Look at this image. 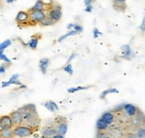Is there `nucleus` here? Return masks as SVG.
<instances>
[{
	"label": "nucleus",
	"instance_id": "22",
	"mask_svg": "<svg viewBox=\"0 0 145 138\" xmlns=\"http://www.w3.org/2000/svg\"><path fill=\"white\" fill-rule=\"evenodd\" d=\"M63 71L68 73V74H70V75H72L73 74V69H72V66L71 63H67L64 67H63Z\"/></svg>",
	"mask_w": 145,
	"mask_h": 138
},
{
	"label": "nucleus",
	"instance_id": "17",
	"mask_svg": "<svg viewBox=\"0 0 145 138\" xmlns=\"http://www.w3.org/2000/svg\"><path fill=\"white\" fill-rule=\"evenodd\" d=\"M113 93H118V90L116 89V88H108V89L104 90L102 94H101L100 98L101 99H104L107 95H109V94H113Z\"/></svg>",
	"mask_w": 145,
	"mask_h": 138
},
{
	"label": "nucleus",
	"instance_id": "18",
	"mask_svg": "<svg viewBox=\"0 0 145 138\" xmlns=\"http://www.w3.org/2000/svg\"><path fill=\"white\" fill-rule=\"evenodd\" d=\"M92 86H76V87H71V88L68 89V93H71V94H73V93H76L78 91H80V90H86V89H88L90 88Z\"/></svg>",
	"mask_w": 145,
	"mask_h": 138
},
{
	"label": "nucleus",
	"instance_id": "34",
	"mask_svg": "<svg viewBox=\"0 0 145 138\" xmlns=\"http://www.w3.org/2000/svg\"><path fill=\"white\" fill-rule=\"evenodd\" d=\"M51 103H52L53 106H54V107L55 111H58V110H59V107H58V105H57V104H56V103H54V101H51Z\"/></svg>",
	"mask_w": 145,
	"mask_h": 138
},
{
	"label": "nucleus",
	"instance_id": "28",
	"mask_svg": "<svg viewBox=\"0 0 145 138\" xmlns=\"http://www.w3.org/2000/svg\"><path fill=\"white\" fill-rule=\"evenodd\" d=\"M93 5H86V6L85 11H86V12H91L93 11Z\"/></svg>",
	"mask_w": 145,
	"mask_h": 138
},
{
	"label": "nucleus",
	"instance_id": "10",
	"mask_svg": "<svg viewBox=\"0 0 145 138\" xmlns=\"http://www.w3.org/2000/svg\"><path fill=\"white\" fill-rule=\"evenodd\" d=\"M55 134H57V133H56V131L53 126L45 127L41 130V136L43 137H50V136L53 137Z\"/></svg>",
	"mask_w": 145,
	"mask_h": 138
},
{
	"label": "nucleus",
	"instance_id": "4",
	"mask_svg": "<svg viewBox=\"0 0 145 138\" xmlns=\"http://www.w3.org/2000/svg\"><path fill=\"white\" fill-rule=\"evenodd\" d=\"M37 129L35 128H31L29 126H25V125H20V126H16L12 128V132H14V137H27L34 135Z\"/></svg>",
	"mask_w": 145,
	"mask_h": 138
},
{
	"label": "nucleus",
	"instance_id": "36",
	"mask_svg": "<svg viewBox=\"0 0 145 138\" xmlns=\"http://www.w3.org/2000/svg\"><path fill=\"white\" fill-rule=\"evenodd\" d=\"M25 88H27V86H25V85H20L18 87V89H25Z\"/></svg>",
	"mask_w": 145,
	"mask_h": 138
},
{
	"label": "nucleus",
	"instance_id": "11",
	"mask_svg": "<svg viewBox=\"0 0 145 138\" xmlns=\"http://www.w3.org/2000/svg\"><path fill=\"white\" fill-rule=\"evenodd\" d=\"M112 5L117 12H124L127 8V5L125 4V2H113L112 1Z\"/></svg>",
	"mask_w": 145,
	"mask_h": 138
},
{
	"label": "nucleus",
	"instance_id": "1",
	"mask_svg": "<svg viewBox=\"0 0 145 138\" xmlns=\"http://www.w3.org/2000/svg\"><path fill=\"white\" fill-rule=\"evenodd\" d=\"M22 115V124L25 126H29L31 128H35L37 129L39 128L40 118L39 113L37 111L36 106L32 103H29L18 109Z\"/></svg>",
	"mask_w": 145,
	"mask_h": 138
},
{
	"label": "nucleus",
	"instance_id": "13",
	"mask_svg": "<svg viewBox=\"0 0 145 138\" xmlns=\"http://www.w3.org/2000/svg\"><path fill=\"white\" fill-rule=\"evenodd\" d=\"M48 66H49V59L44 58V59L40 60V61H39V69H40V71L42 72V74H46V73Z\"/></svg>",
	"mask_w": 145,
	"mask_h": 138
},
{
	"label": "nucleus",
	"instance_id": "30",
	"mask_svg": "<svg viewBox=\"0 0 145 138\" xmlns=\"http://www.w3.org/2000/svg\"><path fill=\"white\" fill-rule=\"evenodd\" d=\"M10 85H11V84H10L9 81H5V82H3V83H2L1 86L3 87V88H5V87H7V86H9Z\"/></svg>",
	"mask_w": 145,
	"mask_h": 138
},
{
	"label": "nucleus",
	"instance_id": "38",
	"mask_svg": "<svg viewBox=\"0 0 145 138\" xmlns=\"http://www.w3.org/2000/svg\"><path fill=\"white\" fill-rule=\"evenodd\" d=\"M15 0H6V3H8V4H11L12 2H14Z\"/></svg>",
	"mask_w": 145,
	"mask_h": 138
},
{
	"label": "nucleus",
	"instance_id": "14",
	"mask_svg": "<svg viewBox=\"0 0 145 138\" xmlns=\"http://www.w3.org/2000/svg\"><path fill=\"white\" fill-rule=\"evenodd\" d=\"M121 51H122V57L125 59H127L130 60L131 59V55H132V51H131V48L128 45H124L121 47Z\"/></svg>",
	"mask_w": 145,
	"mask_h": 138
},
{
	"label": "nucleus",
	"instance_id": "8",
	"mask_svg": "<svg viewBox=\"0 0 145 138\" xmlns=\"http://www.w3.org/2000/svg\"><path fill=\"white\" fill-rule=\"evenodd\" d=\"M12 128H14V125H12L10 115H3L0 117V129Z\"/></svg>",
	"mask_w": 145,
	"mask_h": 138
},
{
	"label": "nucleus",
	"instance_id": "31",
	"mask_svg": "<svg viewBox=\"0 0 145 138\" xmlns=\"http://www.w3.org/2000/svg\"><path fill=\"white\" fill-rule=\"evenodd\" d=\"M95 1H96V0H84V2H85V5H92V3L95 2Z\"/></svg>",
	"mask_w": 145,
	"mask_h": 138
},
{
	"label": "nucleus",
	"instance_id": "21",
	"mask_svg": "<svg viewBox=\"0 0 145 138\" xmlns=\"http://www.w3.org/2000/svg\"><path fill=\"white\" fill-rule=\"evenodd\" d=\"M44 107H45L46 109H47L48 111H50L51 112H54V111H55V109H54V107L53 106L51 101H47V102H46L45 103H44Z\"/></svg>",
	"mask_w": 145,
	"mask_h": 138
},
{
	"label": "nucleus",
	"instance_id": "2",
	"mask_svg": "<svg viewBox=\"0 0 145 138\" xmlns=\"http://www.w3.org/2000/svg\"><path fill=\"white\" fill-rule=\"evenodd\" d=\"M44 11H45L46 16L51 19L54 23L58 22L61 19L62 16L61 6L60 4L54 1V0H51L49 3L46 4V7Z\"/></svg>",
	"mask_w": 145,
	"mask_h": 138
},
{
	"label": "nucleus",
	"instance_id": "35",
	"mask_svg": "<svg viewBox=\"0 0 145 138\" xmlns=\"http://www.w3.org/2000/svg\"><path fill=\"white\" fill-rule=\"evenodd\" d=\"M73 27H74V23H70L67 26V29H69V30H71V29H73Z\"/></svg>",
	"mask_w": 145,
	"mask_h": 138
},
{
	"label": "nucleus",
	"instance_id": "33",
	"mask_svg": "<svg viewBox=\"0 0 145 138\" xmlns=\"http://www.w3.org/2000/svg\"><path fill=\"white\" fill-rule=\"evenodd\" d=\"M11 85H16V86H20V85H22V82H20L18 79H16V80H14V81H12V82L11 83Z\"/></svg>",
	"mask_w": 145,
	"mask_h": 138
},
{
	"label": "nucleus",
	"instance_id": "9",
	"mask_svg": "<svg viewBox=\"0 0 145 138\" xmlns=\"http://www.w3.org/2000/svg\"><path fill=\"white\" fill-rule=\"evenodd\" d=\"M42 35L41 34H34L32 37H30V40L29 41V43L27 44V46L32 50H36L37 48V45H39V39H41Z\"/></svg>",
	"mask_w": 145,
	"mask_h": 138
},
{
	"label": "nucleus",
	"instance_id": "25",
	"mask_svg": "<svg viewBox=\"0 0 145 138\" xmlns=\"http://www.w3.org/2000/svg\"><path fill=\"white\" fill-rule=\"evenodd\" d=\"M73 29L77 31L78 33H80L83 31V27L81 26L79 24H74V27H73Z\"/></svg>",
	"mask_w": 145,
	"mask_h": 138
},
{
	"label": "nucleus",
	"instance_id": "20",
	"mask_svg": "<svg viewBox=\"0 0 145 138\" xmlns=\"http://www.w3.org/2000/svg\"><path fill=\"white\" fill-rule=\"evenodd\" d=\"M11 45H12V41L10 39H6L4 42L0 43V50H3V51H4L5 49H6L8 46H10Z\"/></svg>",
	"mask_w": 145,
	"mask_h": 138
},
{
	"label": "nucleus",
	"instance_id": "7",
	"mask_svg": "<svg viewBox=\"0 0 145 138\" xmlns=\"http://www.w3.org/2000/svg\"><path fill=\"white\" fill-rule=\"evenodd\" d=\"M9 115L11 117V120H12V125H14V127L20 126V125L22 124V113H21L19 110L12 111Z\"/></svg>",
	"mask_w": 145,
	"mask_h": 138
},
{
	"label": "nucleus",
	"instance_id": "27",
	"mask_svg": "<svg viewBox=\"0 0 145 138\" xmlns=\"http://www.w3.org/2000/svg\"><path fill=\"white\" fill-rule=\"evenodd\" d=\"M19 78V74H14L10 78V79L8 80L9 82H10V84L12 82V81H14V80H16V79H18Z\"/></svg>",
	"mask_w": 145,
	"mask_h": 138
},
{
	"label": "nucleus",
	"instance_id": "26",
	"mask_svg": "<svg viewBox=\"0 0 145 138\" xmlns=\"http://www.w3.org/2000/svg\"><path fill=\"white\" fill-rule=\"evenodd\" d=\"M93 37H94V39H97L98 36H99V35H101L102 33L100 32L99 29H98L97 28H94V29H93Z\"/></svg>",
	"mask_w": 145,
	"mask_h": 138
},
{
	"label": "nucleus",
	"instance_id": "29",
	"mask_svg": "<svg viewBox=\"0 0 145 138\" xmlns=\"http://www.w3.org/2000/svg\"><path fill=\"white\" fill-rule=\"evenodd\" d=\"M76 56H77V54H76L75 53H73V54H71V56H70V57H69V59H68V61H67V63H71V61L76 57ZM66 63V64H67Z\"/></svg>",
	"mask_w": 145,
	"mask_h": 138
},
{
	"label": "nucleus",
	"instance_id": "12",
	"mask_svg": "<svg viewBox=\"0 0 145 138\" xmlns=\"http://www.w3.org/2000/svg\"><path fill=\"white\" fill-rule=\"evenodd\" d=\"M0 137L1 138H12V137H14L12 128H1L0 129Z\"/></svg>",
	"mask_w": 145,
	"mask_h": 138
},
{
	"label": "nucleus",
	"instance_id": "39",
	"mask_svg": "<svg viewBox=\"0 0 145 138\" xmlns=\"http://www.w3.org/2000/svg\"><path fill=\"white\" fill-rule=\"evenodd\" d=\"M4 54V51L3 50H0V54Z\"/></svg>",
	"mask_w": 145,
	"mask_h": 138
},
{
	"label": "nucleus",
	"instance_id": "5",
	"mask_svg": "<svg viewBox=\"0 0 145 138\" xmlns=\"http://www.w3.org/2000/svg\"><path fill=\"white\" fill-rule=\"evenodd\" d=\"M53 127L54 128L56 133L60 134L61 135L65 136L68 131V120L64 117L57 116L54 120V125Z\"/></svg>",
	"mask_w": 145,
	"mask_h": 138
},
{
	"label": "nucleus",
	"instance_id": "23",
	"mask_svg": "<svg viewBox=\"0 0 145 138\" xmlns=\"http://www.w3.org/2000/svg\"><path fill=\"white\" fill-rule=\"evenodd\" d=\"M11 63H6V62H5L4 64H2V65H0V74H3V73H5V71H6V69H7L8 67V65H10Z\"/></svg>",
	"mask_w": 145,
	"mask_h": 138
},
{
	"label": "nucleus",
	"instance_id": "16",
	"mask_svg": "<svg viewBox=\"0 0 145 138\" xmlns=\"http://www.w3.org/2000/svg\"><path fill=\"white\" fill-rule=\"evenodd\" d=\"M78 34V32L76 30H74V29H71L70 31H69L68 33H66V34H64L63 36H61V37H60L59 39H58V40H57V42H61V41H63L64 39H66L67 37H71V36H75V35H77Z\"/></svg>",
	"mask_w": 145,
	"mask_h": 138
},
{
	"label": "nucleus",
	"instance_id": "37",
	"mask_svg": "<svg viewBox=\"0 0 145 138\" xmlns=\"http://www.w3.org/2000/svg\"><path fill=\"white\" fill-rule=\"evenodd\" d=\"M127 0H113V2H125Z\"/></svg>",
	"mask_w": 145,
	"mask_h": 138
},
{
	"label": "nucleus",
	"instance_id": "6",
	"mask_svg": "<svg viewBox=\"0 0 145 138\" xmlns=\"http://www.w3.org/2000/svg\"><path fill=\"white\" fill-rule=\"evenodd\" d=\"M15 22L21 29L29 27V12L28 11H20L15 17Z\"/></svg>",
	"mask_w": 145,
	"mask_h": 138
},
{
	"label": "nucleus",
	"instance_id": "32",
	"mask_svg": "<svg viewBox=\"0 0 145 138\" xmlns=\"http://www.w3.org/2000/svg\"><path fill=\"white\" fill-rule=\"evenodd\" d=\"M140 29L142 30V31H145V17L143 18V21H142V23L140 26Z\"/></svg>",
	"mask_w": 145,
	"mask_h": 138
},
{
	"label": "nucleus",
	"instance_id": "19",
	"mask_svg": "<svg viewBox=\"0 0 145 138\" xmlns=\"http://www.w3.org/2000/svg\"><path fill=\"white\" fill-rule=\"evenodd\" d=\"M54 22L51 20L50 18H48L47 16L44 19V20L39 23L40 26H43V27H46V26H52V25H54Z\"/></svg>",
	"mask_w": 145,
	"mask_h": 138
},
{
	"label": "nucleus",
	"instance_id": "15",
	"mask_svg": "<svg viewBox=\"0 0 145 138\" xmlns=\"http://www.w3.org/2000/svg\"><path fill=\"white\" fill-rule=\"evenodd\" d=\"M46 4V3L44 2V0H37L35 5L30 9H32V10H45Z\"/></svg>",
	"mask_w": 145,
	"mask_h": 138
},
{
	"label": "nucleus",
	"instance_id": "24",
	"mask_svg": "<svg viewBox=\"0 0 145 138\" xmlns=\"http://www.w3.org/2000/svg\"><path fill=\"white\" fill-rule=\"evenodd\" d=\"M0 60H2L3 61L6 62V63H11V60H10L5 54H0Z\"/></svg>",
	"mask_w": 145,
	"mask_h": 138
},
{
	"label": "nucleus",
	"instance_id": "3",
	"mask_svg": "<svg viewBox=\"0 0 145 138\" xmlns=\"http://www.w3.org/2000/svg\"><path fill=\"white\" fill-rule=\"evenodd\" d=\"M29 12V26H36L37 24H39L46 17V14L44 10H27Z\"/></svg>",
	"mask_w": 145,
	"mask_h": 138
}]
</instances>
